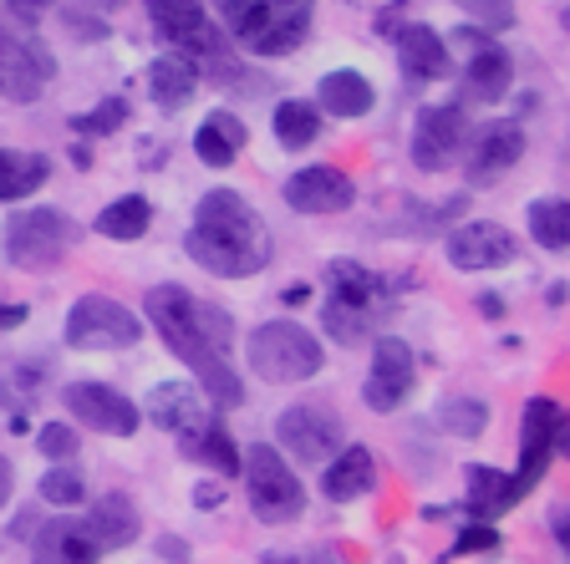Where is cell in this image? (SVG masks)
I'll return each mask as SVG.
<instances>
[{"instance_id":"1","label":"cell","mask_w":570,"mask_h":564,"mask_svg":"<svg viewBox=\"0 0 570 564\" xmlns=\"http://www.w3.org/2000/svg\"><path fill=\"white\" fill-rule=\"evenodd\" d=\"M142 310H148V326L164 336L168 352L194 372L209 407H239L245 402V382H239L235 362H229L235 326H229L225 310L194 300L184 285H154Z\"/></svg>"},{"instance_id":"2","label":"cell","mask_w":570,"mask_h":564,"mask_svg":"<svg viewBox=\"0 0 570 564\" xmlns=\"http://www.w3.org/2000/svg\"><path fill=\"white\" fill-rule=\"evenodd\" d=\"M184 245H189L194 265H204L219 280H245V275H261L271 265V229L235 188H209L204 194Z\"/></svg>"},{"instance_id":"3","label":"cell","mask_w":570,"mask_h":564,"mask_svg":"<svg viewBox=\"0 0 570 564\" xmlns=\"http://www.w3.org/2000/svg\"><path fill=\"white\" fill-rule=\"evenodd\" d=\"M214 11L249 57H291L306 47L316 0H214Z\"/></svg>"},{"instance_id":"4","label":"cell","mask_w":570,"mask_h":564,"mask_svg":"<svg viewBox=\"0 0 570 564\" xmlns=\"http://www.w3.org/2000/svg\"><path fill=\"white\" fill-rule=\"evenodd\" d=\"M77 245H82V224L61 209H21L6 224V259L16 270H57Z\"/></svg>"},{"instance_id":"5","label":"cell","mask_w":570,"mask_h":564,"mask_svg":"<svg viewBox=\"0 0 570 564\" xmlns=\"http://www.w3.org/2000/svg\"><path fill=\"white\" fill-rule=\"evenodd\" d=\"M245 352H249L255 376L275 382V387H281V382H311V376L321 372V362H326L321 342L306 326H296V320H265V326H255Z\"/></svg>"},{"instance_id":"6","label":"cell","mask_w":570,"mask_h":564,"mask_svg":"<svg viewBox=\"0 0 570 564\" xmlns=\"http://www.w3.org/2000/svg\"><path fill=\"white\" fill-rule=\"evenodd\" d=\"M239 468H245L249 508H255L265 524H291V518L306 514V488H301L296 468L285 463L281 447L255 443L245 458H239Z\"/></svg>"},{"instance_id":"7","label":"cell","mask_w":570,"mask_h":564,"mask_svg":"<svg viewBox=\"0 0 570 564\" xmlns=\"http://www.w3.org/2000/svg\"><path fill=\"white\" fill-rule=\"evenodd\" d=\"M326 330H332L342 346H356L367 336V320L377 316L382 300V275H372L367 265L356 259H332L326 265Z\"/></svg>"},{"instance_id":"8","label":"cell","mask_w":570,"mask_h":564,"mask_svg":"<svg viewBox=\"0 0 570 564\" xmlns=\"http://www.w3.org/2000/svg\"><path fill=\"white\" fill-rule=\"evenodd\" d=\"M142 342V320L122 300L107 295H82L67 316V346L71 352H128Z\"/></svg>"},{"instance_id":"9","label":"cell","mask_w":570,"mask_h":564,"mask_svg":"<svg viewBox=\"0 0 570 564\" xmlns=\"http://www.w3.org/2000/svg\"><path fill=\"white\" fill-rule=\"evenodd\" d=\"M142 11L154 21L158 41H174V51L194 61H219L225 67V31L209 21L204 0H142Z\"/></svg>"},{"instance_id":"10","label":"cell","mask_w":570,"mask_h":564,"mask_svg":"<svg viewBox=\"0 0 570 564\" xmlns=\"http://www.w3.org/2000/svg\"><path fill=\"white\" fill-rule=\"evenodd\" d=\"M566 447V412H560L556 397H530L524 402V417H520V468L510 473L514 478V494H530L534 483L546 478L550 458Z\"/></svg>"},{"instance_id":"11","label":"cell","mask_w":570,"mask_h":564,"mask_svg":"<svg viewBox=\"0 0 570 564\" xmlns=\"http://www.w3.org/2000/svg\"><path fill=\"white\" fill-rule=\"evenodd\" d=\"M57 77V57L31 36H16L0 26V97L11 102H36Z\"/></svg>"},{"instance_id":"12","label":"cell","mask_w":570,"mask_h":564,"mask_svg":"<svg viewBox=\"0 0 570 564\" xmlns=\"http://www.w3.org/2000/svg\"><path fill=\"white\" fill-rule=\"evenodd\" d=\"M275 437L291 458L301 463H326L342 447V417L326 412L321 402H301V407H285L275 417Z\"/></svg>"},{"instance_id":"13","label":"cell","mask_w":570,"mask_h":564,"mask_svg":"<svg viewBox=\"0 0 570 564\" xmlns=\"http://www.w3.org/2000/svg\"><path fill=\"white\" fill-rule=\"evenodd\" d=\"M61 407L102 437H132L142 423V412L132 407L118 387H102V382H71V387L61 392Z\"/></svg>"},{"instance_id":"14","label":"cell","mask_w":570,"mask_h":564,"mask_svg":"<svg viewBox=\"0 0 570 564\" xmlns=\"http://www.w3.org/2000/svg\"><path fill=\"white\" fill-rule=\"evenodd\" d=\"M443 255H449L453 270H504L520 245L504 224H489V219H474V224H459L449 239H443Z\"/></svg>"},{"instance_id":"15","label":"cell","mask_w":570,"mask_h":564,"mask_svg":"<svg viewBox=\"0 0 570 564\" xmlns=\"http://www.w3.org/2000/svg\"><path fill=\"white\" fill-rule=\"evenodd\" d=\"M463 128H469V118H463L459 102L423 107V112H417V122H413V164L423 168V174L449 168V158L459 154V142H463Z\"/></svg>"},{"instance_id":"16","label":"cell","mask_w":570,"mask_h":564,"mask_svg":"<svg viewBox=\"0 0 570 564\" xmlns=\"http://www.w3.org/2000/svg\"><path fill=\"white\" fill-rule=\"evenodd\" d=\"M413 352H407L403 336H382L377 346H372V372H367V387H362V397H367L372 412H397L403 407V397L413 392Z\"/></svg>"},{"instance_id":"17","label":"cell","mask_w":570,"mask_h":564,"mask_svg":"<svg viewBox=\"0 0 570 564\" xmlns=\"http://www.w3.org/2000/svg\"><path fill=\"white\" fill-rule=\"evenodd\" d=\"M524 158V128L514 118H494V122H484L479 128V138H474V148H469V184L474 188H484V184H499V178L510 174L514 164Z\"/></svg>"},{"instance_id":"18","label":"cell","mask_w":570,"mask_h":564,"mask_svg":"<svg viewBox=\"0 0 570 564\" xmlns=\"http://www.w3.org/2000/svg\"><path fill=\"white\" fill-rule=\"evenodd\" d=\"M285 204L296 214H342L356 204V184L342 168H301L285 178Z\"/></svg>"},{"instance_id":"19","label":"cell","mask_w":570,"mask_h":564,"mask_svg":"<svg viewBox=\"0 0 570 564\" xmlns=\"http://www.w3.org/2000/svg\"><path fill=\"white\" fill-rule=\"evenodd\" d=\"M148 417L184 443V437H194L204 423H214V407L194 382H158V387L148 392Z\"/></svg>"},{"instance_id":"20","label":"cell","mask_w":570,"mask_h":564,"mask_svg":"<svg viewBox=\"0 0 570 564\" xmlns=\"http://www.w3.org/2000/svg\"><path fill=\"white\" fill-rule=\"evenodd\" d=\"M459 41H474V57H469V67H463V92L474 97V102H499L514 82L510 51L494 47L489 36H474V31H459Z\"/></svg>"},{"instance_id":"21","label":"cell","mask_w":570,"mask_h":564,"mask_svg":"<svg viewBox=\"0 0 570 564\" xmlns=\"http://www.w3.org/2000/svg\"><path fill=\"white\" fill-rule=\"evenodd\" d=\"M397 67H403V77L413 87H423V82H439L443 71L453 67V51L433 26H403L397 31Z\"/></svg>"},{"instance_id":"22","label":"cell","mask_w":570,"mask_h":564,"mask_svg":"<svg viewBox=\"0 0 570 564\" xmlns=\"http://www.w3.org/2000/svg\"><path fill=\"white\" fill-rule=\"evenodd\" d=\"M102 550L92 544L82 518H51L41 524L36 534V550H31V564H97Z\"/></svg>"},{"instance_id":"23","label":"cell","mask_w":570,"mask_h":564,"mask_svg":"<svg viewBox=\"0 0 570 564\" xmlns=\"http://www.w3.org/2000/svg\"><path fill=\"white\" fill-rule=\"evenodd\" d=\"M82 524H87V534H92V544H97L102 554H107V550H128V544L138 540V530H142L138 504H132V498H122V494L97 498L92 514H87Z\"/></svg>"},{"instance_id":"24","label":"cell","mask_w":570,"mask_h":564,"mask_svg":"<svg viewBox=\"0 0 570 564\" xmlns=\"http://www.w3.org/2000/svg\"><path fill=\"white\" fill-rule=\"evenodd\" d=\"M199 82H204V77H199V61L184 57V51H164V57L148 67V92H154V102L168 107V112L189 102V97L199 92Z\"/></svg>"},{"instance_id":"25","label":"cell","mask_w":570,"mask_h":564,"mask_svg":"<svg viewBox=\"0 0 570 564\" xmlns=\"http://www.w3.org/2000/svg\"><path fill=\"white\" fill-rule=\"evenodd\" d=\"M377 483V463H372L367 447H342L332 463H326V478H321V488H326V498L332 504H352V498H362Z\"/></svg>"},{"instance_id":"26","label":"cell","mask_w":570,"mask_h":564,"mask_svg":"<svg viewBox=\"0 0 570 564\" xmlns=\"http://www.w3.org/2000/svg\"><path fill=\"white\" fill-rule=\"evenodd\" d=\"M316 97H321V107H326L332 118H367L372 102H377L372 82L362 77V71H352V67L326 71V77L316 82Z\"/></svg>"},{"instance_id":"27","label":"cell","mask_w":570,"mask_h":564,"mask_svg":"<svg viewBox=\"0 0 570 564\" xmlns=\"http://www.w3.org/2000/svg\"><path fill=\"white\" fill-rule=\"evenodd\" d=\"M245 138L249 132L235 112H209V118L199 122V132H194V154L209 168H229L239 158V148H245Z\"/></svg>"},{"instance_id":"28","label":"cell","mask_w":570,"mask_h":564,"mask_svg":"<svg viewBox=\"0 0 570 564\" xmlns=\"http://www.w3.org/2000/svg\"><path fill=\"white\" fill-rule=\"evenodd\" d=\"M51 178V164L41 154H21V148H0V204H21Z\"/></svg>"},{"instance_id":"29","label":"cell","mask_w":570,"mask_h":564,"mask_svg":"<svg viewBox=\"0 0 570 564\" xmlns=\"http://www.w3.org/2000/svg\"><path fill=\"white\" fill-rule=\"evenodd\" d=\"M520 504V494H514V478L499 468H484V463H474L469 468V514L479 518H499L504 508Z\"/></svg>"},{"instance_id":"30","label":"cell","mask_w":570,"mask_h":564,"mask_svg":"<svg viewBox=\"0 0 570 564\" xmlns=\"http://www.w3.org/2000/svg\"><path fill=\"white\" fill-rule=\"evenodd\" d=\"M148 224H154V204L142 199V194H122V199H112L102 214H97V235H107V239H142V235H148Z\"/></svg>"},{"instance_id":"31","label":"cell","mask_w":570,"mask_h":564,"mask_svg":"<svg viewBox=\"0 0 570 564\" xmlns=\"http://www.w3.org/2000/svg\"><path fill=\"white\" fill-rule=\"evenodd\" d=\"M184 453H189L194 463H209V468L225 473V478H235L239 473V447L219 423H204L194 437H184Z\"/></svg>"},{"instance_id":"32","label":"cell","mask_w":570,"mask_h":564,"mask_svg":"<svg viewBox=\"0 0 570 564\" xmlns=\"http://www.w3.org/2000/svg\"><path fill=\"white\" fill-rule=\"evenodd\" d=\"M316 138H321V107L285 97V102L275 107V142L296 154V148H311Z\"/></svg>"},{"instance_id":"33","label":"cell","mask_w":570,"mask_h":564,"mask_svg":"<svg viewBox=\"0 0 570 564\" xmlns=\"http://www.w3.org/2000/svg\"><path fill=\"white\" fill-rule=\"evenodd\" d=\"M530 235L540 249L560 255L570 245V204L566 199H534L530 204Z\"/></svg>"},{"instance_id":"34","label":"cell","mask_w":570,"mask_h":564,"mask_svg":"<svg viewBox=\"0 0 570 564\" xmlns=\"http://www.w3.org/2000/svg\"><path fill=\"white\" fill-rule=\"evenodd\" d=\"M128 97H102V102L92 107V112H77L71 118V128L82 132V138H107V132H118L122 122H128Z\"/></svg>"},{"instance_id":"35","label":"cell","mask_w":570,"mask_h":564,"mask_svg":"<svg viewBox=\"0 0 570 564\" xmlns=\"http://www.w3.org/2000/svg\"><path fill=\"white\" fill-rule=\"evenodd\" d=\"M439 427H449V433H459V437H479L489 427V407L474 397H453L439 407Z\"/></svg>"},{"instance_id":"36","label":"cell","mask_w":570,"mask_h":564,"mask_svg":"<svg viewBox=\"0 0 570 564\" xmlns=\"http://www.w3.org/2000/svg\"><path fill=\"white\" fill-rule=\"evenodd\" d=\"M41 498H47V504H57V508L82 504V498H87V483H82V473H77V468H67V463H61V468H51L47 478H41Z\"/></svg>"},{"instance_id":"37","label":"cell","mask_w":570,"mask_h":564,"mask_svg":"<svg viewBox=\"0 0 570 564\" xmlns=\"http://www.w3.org/2000/svg\"><path fill=\"white\" fill-rule=\"evenodd\" d=\"M463 16H474V21H484L489 31H510L514 26V0H453Z\"/></svg>"},{"instance_id":"38","label":"cell","mask_w":570,"mask_h":564,"mask_svg":"<svg viewBox=\"0 0 570 564\" xmlns=\"http://www.w3.org/2000/svg\"><path fill=\"white\" fill-rule=\"evenodd\" d=\"M36 447L47 453L51 463H67V458H77V433H71L67 423H41V433H36Z\"/></svg>"},{"instance_id":"39","label":"cell","mask_w":570,"mask_h":564,"mask_svg":"<svg viewBox=\"0 0 570 564\" xmlns=\"http://www.w3.org/2000/svg\"><path fill=\"white\" fill-rule=\"evenodd\" d=\"M474 550H499V530L494 524H469L453 544V554H474Z\"/></svg>"},{"instance_id":"40","label":"cell","mask_w":570,"mask_h":564,"mask_svg":"<svg viewBox=\"0 0 570 564\" xmlns=\"http://www.w3.org/2000/svg\"><path fill=\"white\" fill-rule=\"evenodd\" d=\"M51 6H57V0H11V11L21 16V21H41Z\"/></svg>"},{"instance_id":"41","label":"cell","mask_w":570,"mask_h":564,"mask_svg":"<svg viewBox=\"0 0 570 564\" xmlns=\"http://www.w3.org/2000/svg\"><path fill=\"white\" fill-rule=\"evenodd\" d=\"M158 560H168V564H189V544H184V540H158Z\"/></svg>"},{"instance_id":"42","label":"cell","mask_w":570,"mask_h":564,"mask_svg":"<svg viewBox=\"0 0 570 564\" xmlns=\"http://www.w3.org/2000/svg\"><path fill=\"white\" fill-rule=\"evenodd\" d=\"M26 326V306H0V330Z\"/></svg>"},{"instance_id":"43","label":"cell","mask_w":570,"mask_h":564,"mask_svg":"<svg viewBox=\"0 0 570 564\" xmlns=\"http://www.w3.org/2000/svg\"><path fill=\"white\" fill-rule=\"evenodd\" d=\"M11 488H16V468L0 458V504H11Z\"/></svg>"},{"instance_id":"44","label":"cell","mask_w":570,"mask_h":564,"mask_svg":"<svg viewBox=\"0 0 570 564\" xmlns=\"http://www.w3.org/2000/svg\"><path fill=\"white\" fill-rule=\"evenodd\" d=\"M71 164H77V168H92V154H87L82 142H77V148H71Z\"/></svg>"},{"instance_id":"45","label":"cell","mask_w":570,"mask_h":564,"mask_svg":"<svg viewBox=\"0 0 570 564\" xmlns=\"http://www.w3.org/2000/svg\"><path fill=\"white\" fill-rule=\"evenodd\" d=\"M261 564H301V560H296V554H275V550H271Z\"/></svg>"},{"instance_id":"46","label":"cell","mask_w":570,"mask_h":564,"mask_svg":"<svg viewBox=\"0 0 570 564\" xmlns=\"http://www.w3.org/2000/svg\"><path fill=\"white\" fill-rule=\"evenodd\" d=\"M82 6H92V11H118L122 0H82Z\"/></svg>"},{"instance_id":"47","label":"cell","mask_w":570,"mask_h":564,"mask_svg":"<svg viewBox=\"0 0 570 564\" xmlns=\"http://www.w3.org/2000/svg\"><path fill=\"white\" fill-rule=\"evenodd\" d=\"M306 564H342V560H336V554H326V550H316Z\"/></svg>"}]
</instances>
